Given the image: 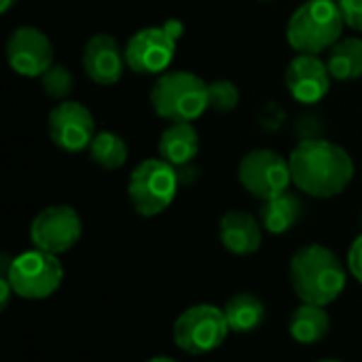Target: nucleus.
I'll return each instance as SVG.
<instances>
[{
  "mask_svg": "<svg viewBox=\"0 0 362 362\" xmlns=\"http://www.w3.org/2000/svg\"><path fill=\"white\" fill-rule=\"evenodd\" d=\"M231 333L225 310L212 303H197L187 308L174 320L172 337L178 350L191 356H204L218 350Z\"/></svg>",
  "mask_w": 362,
  "mask_h": 362,
  "instance_id": "obj_7",
  "label": "nucleus"
},
{
  "mask_svg": "<svg viewBox=\"0 0 362 362\" xmlns=\"http://www.w3.org/2000/svg\"><path fill=\"white\" fill-rule=\"evenodd\" d=\"M83 70L85 74L102 87L117 85L127 68L125 49L112 34H93L83 47Z\"/></svg>",
  "mask_w": 362,
  "mask_h": 362,
  "instance_id": "obj_14",
  "label": "nucleus"
},
{
  "mask_svg": "<svg viewBox=\"0 0 362 362\" xmlns=\"http://www.w3.org/2000/svg\"><path fill=\"white\" fill-rule=\"evenodd\" d=\"M146 362H178L176 358H170V356H153V358H148Z\"/></svg>",
  "mask_w": 362,
  "mask_h": 362,
  "instance_id": "obj_28",
  "label": "nucleus"
},
{
  "mask_svg": "<svg viewBox=\"0 0 362 362\" xmlns=\"http://www.w3.org/2000/svg\"><path fill=\"white\" fill-rule=\"evenodd\" d=\"M344 25L337 0H308L291 15L286 40L297 53L320 55L344 38Z\"/></svg>",
  "mask_w": 362,
  "mask_h": 362,
  "instance_id": "obj_3",
  "label": "nucleus"
},
{
  "mask_svg": "<svg viewBox=\"0 0 362 362\" xmlns=\"http://www.w3.org/2000/svg\"><path fill=\"white\" fill-rule=\"evenodd\" d=\"M40 87H42V91H45L49 98L64 102V100H68V95H70L72 89H74V76H72V72H70L66 66L53 64V66L40 76Z\"/></svg>",
  "mask_w": 362,
  "mask_h": 362,
  "instance_id": "obj_22",
  "label": "nucleus"
},
{
  "mask_svg": "<svg viewBox=\"0 0 362 362\" xmlns=\"http://www.w3.org/2000/svg\"><path fill=\"white\" fill-rule=\"evenodd\" d=\"M348 269L350 274L362 284V233L352 242L350 250H348Z\"/></svg>",
  "mask_w": 362,
  "mask_h": 362,
  "instance_id": "obj_25",
  "label": "nucleus"
},
{
  "mask_svg": "<svg viewBox=\"0 0 362 362\" xmlns=\"http://www.w3.org/2000/svg\"><path fill=\"white\" fill-rule=\"evenodd\" d=\"M348 263L325 244L301 246L288 263L291 286L301 303L322 308L341 297L348 284Z\"/></svg>",
  "mask_w": 362,
  "mask_h": 362,
  "instance_id": "obj_2",
  "label": "nucleus"
},
{
  "mask_svg": "<svg viewBox=\"0 0 362 362\" xmlns=\"http://www.w3.org/2000/svg\"><path fill=\"white\" fill-rule=\"evenodd\" d=\"M293 185L310 197L341 195L354 178L350 153L327 138H303L288 157Z\"/></svg>",
  "mask_w": 362,
  "mask_h": 362,
  "instance_id": "obj_1",
  "label": "nucleus"
},
{
  "mask_svg": "<svg viewBox=\"0 0 362 362\" xmlns=\"http://www.w3.org/2000/svg\"><path fill=\"white\" fill-rule=\"evenodd\" d=\"M329 72L335 81H356L362 76V38L344 36L327 59Z\"/></svg>",
  "mask_w": 362,
  "mask_h": 362,
  "instance_id": "obj_20",
  "label": "nucleus"
},
{
  "mask_svg": "<svg viewBox=\"0 0 362 362\" xmlns=\"http://www.w3.org/2000/svg\"><path fill=\"white\" fill-rule=\"evenodd\" d=\"M240 185L257 199H272L293 185L291 161L272 148H255L240 159Z\"/></svg>",
  "mask_w": 362,
  "mask_h": 362,
  "instance_id": "obj_9",
  "label": "nucleus"
},
{
  "mask_svg": "<svg viewBox=\"0 0 362 362\" xmlns=\"http://www.w3.org/2000/svg\"><path fill=\"white\" fill-rule=\"evenodd\" d=\"M151 106L170 123H193L210 108L208 83L189 70H168L151 89Z\"/></svg>",
  "mask_w": 362,
  "mask_h": 362,
  "instance_id": "obj_4",
  "label": "nucleus"
},
{
  "mask_svg": "<svg viewBox=\"0 0 362 362\" xmlns=\"http://www.w3.org/2000/svg\"><path fill=\"white\" fill-rule=\"evenodd\" d=\"M301 214H303V204L291 191H284L272 199H265L259 208V221L263 229L272 235L288 233L299 223Z\"/></svg>",
  "mask_w": 362,
  "mask_h": 362,
  "instance_id": "obj_17",
  "label": "nucleus"
},
{
  "mask_svg": "<svg viewBox=\"0 0 362 362\" xmlns=\"http://www.w3.org/2000/svg\"><path fill=\"white\" fill-rule=\"evenodd\" d=\"M331 331V318L327 314V308L314 305V303H301L288 320V333L297 344L314 346L327 339Z\"/></svg>",
  "mask_w": 362,
  "mask_h": 362,
  "instance_id": "obj_18",
  "label": "nucleus"
},
{
  "mask_svg": "<svg viewBox=\"0 0 362 362\" xmlns=\"http://www.w3.org/2000/svg\"><path fill=\"white\" fill-rule=\"evenodd\" d=\"M337 2L346 25H350L356 32H362V0H337Z\"/></svg>",
  "mask_w": 362,
  "mask_h": 362,
  "instance_id": "obj_24",
  "label": "nucleus"
},
{
  "mask_svg": "<svg viewBox=\"0 0 362 362\" xmlns=\"http://www.w3.org/2000/svg\"><path fill=\"white\" fill-rule=\"evenodd\" d=\"M261 2H272V0H261Z\"/></svg>",
  "mask_w": 362,
  "mask_h": 362,
  "instance_id": "obj_30",
  "label": "nucleus"
},
{
  "mask_svg": "<svg viewBox=\"0 0 362 362\" xmlns=\"http://www.w3.org/2000/svg\"><path fill=\"white\" fill-rule=\"evenodd\" d=\"M185 32L180 19H168L161 25H148L129 36L125 45L127 68L136 74H163L174 62L178 40Z\"/></svg>",
  "mask_w": 362,
  "mask_h": 362,
  "instance_id": "obj_6",
  "label": "nucleus"
},
{
  "mask_svg": "<svg viewBox=\"0 0 362 362\" xmlns=\"http://www.w3.org/2000/svg\"><path fill=\"white\" fill-rule=\"evenodd\" d=\"M218 238L231 255L250 257L263 244V225L246 210H229L218 223Z\"/></svg>",
  "mask_w": 362,
  "mask_h": 362,
  "instance_id": "obj_15",
  "label": "nucleus"
},
{
  "mask_svg": "<svg viewBox=\"0 0 362 362\" xmlns=\"http://www.w3.org/2000/svg\"><path fill=\"white\" fill-rule=\"evenodd\" d=\"M6 276L15 297L25 301H42L55 295L64 282V265L57 255L32 248L13 257Z\"/></svg>",
  "mask_w": 362,
  "mask_h": 362,
  "instance_id": "obj_8",
  "label": "nucleus"
},
{
  "mask_svg": "<svg viewBox=\"0 0 362 362\" xmlns=\"http://www.w3.org/2000/svg\"><path fill=\"white\" fill-rule=\"evenodd\" d=\"M331 72L327 62L320 59V55L312 53H297L288 66H286V89L288 93L305 106L318 104L325 100V95L331 89Z\"/></svg>",
  "mask_w": 362,
  "mask_h": 362,
  "instance_id": "obj_13",
  "label": "nucleus"
},
{
  "mask_svg": "<svg viewBox=\"0 0 362 362\" xmlns=\"http://www.w3.org/2000/svg\"><path fill=\"white\" fill-rule=\"evenodd\" d=\"M89 157L95 165L104 170H119L127 161V144L125 140L115 132H98L89 144Z\"/></svg>",
  "mask_w": 362,
  "mask_h": 362,
  "instance_id": "obj_21",
  "label": "nucleus"
},
{
  "mask_svg": "<svg viewBox=\"0 0 362 362\" xmlns=\"http://www.w3.org/2000/svg\"><path fill=\"white\" fill-rule=\"evenodd\" d=\"M95 121L87 106L74 100H64L49 112V138L66 153H81L89 148L95 136Z\"/></svg>",
  "mask_w": 362,
  "mask_h": 362,
  "instance_id": "obj_12",
  "label": "nucleus"
},
{
  "mask_svg": "<svg viewBox=\"0 0 362 362\" xmlns=\"http://www.w3.org/2000/svg\"><path fill=\"white\" fill-rule=\"evenodd\" d=\"M318 362H341V361H333V358H325V361H318Z\"/></svg>",
  "mask_w": 362,
  "mask_h": 362,
  "instance_id": "obj_29",
  "label": "nucleus"
},
{
  "mask_svg": "<svg viewBox=\"0 0 362 362\" xmlns=\"http://www.w3.org/2000/svg\"><path fill=\"white\" fill-rule=\"evenodd\" d=\"M225 318L231 333H252L265 320V303L255 293H238L225 303Z\"/></svg>",
  "mask_w": 362,
  "mask_h": 362,
  "instance_id": "obj_19",
  "label": "nucleus"
},
{
  "mask_svg": "<svg viewBox=\"0 0 362 362\" xmlns=\"http://www.w3.org/2000/svg\"><path fill=\"white\" fill-rule=\"evenodd\" d=\"M178 187H180V176L174 165H170L161 157L144 159L129 174L127 197L136 214L144 218H153L172 206Z\"/></svg>",
  "mask_w": 362,
  "mask_h": 362,
  "instance_id": "obj_5",
  "label": "nucleus"
},
{
  "mask_svg": "<svg viewBox=\"0 0 362 362\" xmlns=\"http://www.w3.org/2000/svg\"><path fill=\"white\" fill-rule=\"evenodd\" d=\"M208 104L216 112H231L240 104V89L233 81L218 78L208 83Z\"/></svg>",
  "mask_w": 362,
  "mask_h": 362,
  "instance_id": "obj_23",
  "label": "nucleus"
},
{
  "mask_svg": "<svg viewBox=\"0 0 362 362\" xmlns=\"http://www.w3.org/2000/svg\"><path fill=\"white\" fill-rule=\"evenodd\" d=\"M17 0H0V13H8L11 6H15Z\"/></svg>",
  "mask_w": 362,
  "mask_h": 362,
  "instance_id": "obj_27",
  "label": "nucleus"
},
{
  "mask_svg": "<svg viewBox=\"0 0 362 362\" xmlns=\"http://www.w3.org/2000/svg\"><path fill=\"white\" fill-rule=\"evenodd\" d=\"M6 62L13 72L34 78L53 66V42L34 25H19L6 38Z\"/></svg>",
  "mask_w": 362,
  "mask_h": 362,
  "instance_id": "obj_11",
  "label": "nucleus"
},
{
  "mask_svg": "<svg viewBox=\"0 0 362 362\" xmlns=\"http://www.w3.org/2000/svg\"><path fill=\"white\" fill-rule=\"evenodd\" d=\"M159 157L182 170L193 163L199 153V134L193 123H170L159 138Z\"/></svg>",
  "mask_w": 362,
  "mask_h": 362,
  "instance_id": "obj_16",
  "label": "nucleus"
},
{
  "mask_svg": "<svg viewBox=\"0 0 362 362\" xmlns=\"http://www.w3.org/2000/svg\"><path fill=\"white\" fill-rule=\"evenodd\" d=\"M13 295H15V291H13V286L8 282V278L6 276H0V308L2 310L8 308V301H11Z\"/></svg>",
  "mask_w": 362,
  "mask_h": 362,
  "instance_id": "obj_26",
  "label": "nucleus"
},
{
  "mask_svg": "<svg viewBox=\"0 0 362 362\" xmlns=\"http://www.w3.org/2000/svg\"><path fill=\"white\" fill-rule=\"evenodd\" d=\"M81 235H83L81 214L64 204L47 206L30 223L32 246L57 257L72 250L78 244Z\"/></svg>",
  "mask_w": 362,
  "mask_h": 362,
  "instance_id": "obj_10",
  "label": "nucleus"
}]
</instances>
